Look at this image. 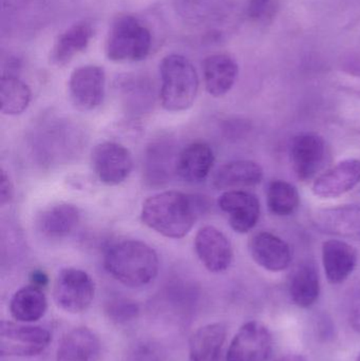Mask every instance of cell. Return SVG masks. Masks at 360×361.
Here are the masks:
<instances>
[{
	"instance_id": "38",
	"label": "cell",
	"mask_w": 360,
	"mask_h": 361,
	"mask_svg": "<svg viewBox=\"0 0 360 361\" xmlns=\"http://www.w3.org/2000/svg\"><path fill=\"white\" fill-rule=\"evenodd\" d=\"M30 281H31V284H33V286L44 288L48 286L49 277L42 269H35L30 275Z\"/></svg>"
},
{
	"instance_id": "37",
	"label": "cell",
	"mask_w": 360,
	"mask_h": 361,
	"mask_svg": "<svg viewBox=\"0 0 360 361\" xmlns=\"http://www.w3.org/2000/svg\"><path fill=\"white\" fill-rule=\"evenodd\" d=\"M342 67L349 73L360 76V53H350L342 61Z\"/></svg>"
},
{
	"instance_id": "29",
	"label": "cell",
	"mask_w": 360,
	"mask_h": 361,
	"mask_svg": "<svg viewBox=\"0 0 360 361\" xmlns=\"http://www.w3.org/2000/svg\"><path fill=\"white\" fill-rule=\"evenodd\" d=\"M178 154H173L170 143L159 142L151 144L146 156L145 177L147 182L158 186L168 182L171 173H175Z\"/></svg>"
},
{
	"instance_id": "33",
	"label": "cell",
	"mask_w": 360,
	"mask_h": 361,
	"mask_svg": "<svg viewBox=\"0 0 360 361\" xmlns=\"http://www.w3.org/2000/svg\"><path fill=\"white\" fill-rule=\"evenodd\" d=\"M123 361H166V353L160 343L143 339L129 347Z\"/></svg>"
},
{
	"instance_id": "15",
	"label": "cell",
	"mask_w": 360,
	"mask_h": 361,
	"mask_svg": "<svg viewBox=\"0 0 360 361\" xmlns=\"http://www.w3.org/2000/svg\"><path fill=\"white\" fill-rule=\"evenodd\" d=\"M252 258L262 269L273 273L285 271L292 262L289 244L271 233H257L249 242Z\"/></svg>"
},
{
	"instance_id": "24",
	"label": "cell",
	"mask_w": 360,
	"mask_h": 361,
	"mask_svg": "<svg viewBox=\"0 0 360 361\" xmlns=\"http://www.w3.org/2000/svg\"><path fill=\"white\" fill-rule=\"evenodd\" d=\"M101 343L90 329L80 326L61 339L55 361H99Z\"/></svg>"
},
{
	"instance_id": "32",
	"label": "cell",
	"mask_w": 360,
	"mask_h": 361,
	"mask_svg": "<svg viewBox=\"0 0 360 361\" xmlns=\"http://www.w3.org/2000/svg\"><path fill=\"white\" fill-rule=\"evenodd\" d=\"M105 313L113 324H127L139 318L141 309L132 299L114 297L106 302Z\"/></svg>"
},
{
	"instance_id": "14",
	"label": "cell",
	"mask_w": 360,
	"mask_h": 361,
	"mask_svg": "<svg viewBox=\"0 0 360 361\" xmlns=\"http://www.w3.org/2000/svg\"><path fill=\"white\" fill-rule=\"evenodd\" d=\"M360 183V160L350 159L319 176L313 184V192L321 199H334L349 192Z\"/></svg>"
},
{
	"instance_id": "31",
	"label": "cell",
	"mask_w": 360,
	"mask_h": 361,
	"mask_svg": "<svg viewBox=\"0 0 360 361\" xmlns=\"http://www.w3.org/2000/svg\"><path fill=\"white\" fill-rule=\"evenodd\" d=\"M266 197L268 209L275 216H291L300 205L297 188L285 180H273L268 186Z\"/></svg>"
},
{
	"instance_id": "2",
	"label": "cell",
	"mask_w": 360,
	"mask_h": 361,
	"mask_svg": "<svg viewBox=\"0 0 360 361\" xmlns=\"http://www.w3.org/2000/svg\"><path fill=\"white\" fill-rule=\"evenodd\" d=\"M159 265L156 250L139 240H118L108 245L104 252L106 271L128 288H142L154 281Z\"/></svg>"
},
{
	"instance_id": "7",
	"label": "cell",
	"mask_w": 360,
	"mask_h": 361,
	"mask_svg": "<svg viewBox=\"0 0 360 361\" xmlns=\"http://www.w3.org/2000/svg\"><path fill=\"white\" fill-rule=\"evenodd\" d=\"M91 166L97 179L108 186H116L132 173L133 159L124 145L103 142L91 152Z\"/></svg>"
},
{
	"instance_id": "35",
	"label": "cell",
	"mask_w": 360,
	"mask_h": 361,
	"mask_svg": "<svg viewBox=\"0 0 360 361\" xmlns=\"http://www.w3.org/2000/svg\"><path fill=\"white\" fill-rule=\"evenodd\" d=\"M348 314L351 328L360 334V290L353 294Z\"/></svg>"
},
{
	"instance_id": "9",
	"label": "cell",
	"mask_w": 360,
	"mask_h": 361,
	"mask_svg": "<svg viewBox=\"0 0 360 361\" xmlns=\"http://www.w3.org/2000/svg\"><path fill=\"white\" fill-rule=\"evenodd\" d=\"M105 89V71L99 66H82L74 70L70 76V99L80 111H92L101 105Z\"/></svg>"
},
{
	"instance_id": "27",
	"label": "cell",
	"mask_w": 360,
	"mask_h": 361,
	"mask_svg": "<svg viewBox=\"0 0 360 361\" xmlns=\"http://www.w3.org/2000/svg\"><path fill=\"white\" fill-rule=\"evenodd\" d=\"M290 296L292 301L302 309L312 307L321 295V279L316 265L310 261L296 267L290 280Z\"/></svg>"
},
{
	"instance_id": "5",
	"label": "cell",
	"mask_w": 360,
	"mask_h": 361,
	"mask_svg": "<svg viewBox=\"0 0 360 361\" xmlns=\"http://www.w3.org/2000/svg\"><path fill=\"white\" fill-rule=\"evenodd\" d=\"M95 284L91 276L82 269L68 267L61 269L55 280V303L69 314H82L92 305Z\"/></svg>"
},
{
	"instance_id": "8",
	"label": "cell",
	"mask_w": 360,
	"mask_h": 361,
	"mask_svg": "<svg viewBox=\"0 0 360 361\" xmlns=\"http://www.w3.org/2000/svg\"><path fill=\"white\" fill-rule=\"evenodd\" d=\"M270 330L258 322H249L239 329L232 338L225 361H268L272 354Z\"/></svg>"
},
{
	"instance_id": "39",
	"label": "cell",
	"mask_w": 360,
	"mask_h": 361,
	"mask_svg": "<svg viewBox=\"0 0 360 361\" xmlns=\"http://www.w3.org/2000/svg\"><path fill=\"white\" fill-rule=\"evenodd\" d=\"M276 361H304V357L300 355H295V354H290V355L283 356Z\"/></svg>"
},
{
	"instance_id": "40",
	"label": "cell",
	"mask_w": 360,
	"mask_h": 361,
	"mask_svg": "<svg viewBox=\"0 0 360 361\" xmlns=\"http://www.w3.org/2000/svg\"><path fill=\"white\" fill-rule=\"evenodd\" d=\"M355 361H360V354L359 356H357L356 360H355Z\"/></svg>"
},
{
	"instance_id": "30",
	"label": "cell",
	"mask_w": 360,
	"mask_h": 361,
	"mask_svg": "<svg viewBox=\"0 0 360 361\" xmlns=\"http://www.w3.org/2000/svg\"><path fill=\"white\" fill-rule=\"evenodd\" d=\"M29 86L15 74L2 73L0 80L1 112L6 116L23 114L31 103Z\"/></svg>"
},
{
	"instance_id": "18",
	"label": "cell",
	"mask_w": 360,
	"mask_h": 361,
	"mask_svg": "<svg viewBox=\"0 0 360 361\" xmlns=\"http://www.w3.org/2000/svg\"><path fill=\"white\" fill-rule=\"evenodd\" d=\"M215 156L211 146L204 142H194L178 154L175 173L185 182L198 184L209 177Z\"/></svg>"
},
{
	"instance_id": "20",
	"label": "cell",
	"mask_w": 360,
	"mask_h": 361,
	"mask_svg": "<svg viewBox=\"0 0 360 361\" xmlns=\"http://www.w3.org/2000/svg\"><path fill=\"white\" fill-rule=\"evenodd\" d=\"M80 221V212L76 206L61 203L42 210L36 219V227L42 237L61 240L75 231Z\"/></svg>"
},
{
	"instance_id": "12",
	"label": "cell",
	"mask_w": 360,
	"mask_h": 361,
	"mask_svg": "<svg viewBox=\"0 0 360 361\" xmlns=\"http://www.w3.org/2000/svg\"><path fill=\"white\" fill-rule=\"evenodd\" d=\"M220 209L228 214V223L236 233H247L257 225L260 218V202L249 191L228 190L219 197Z\"/></svg>"
},
{
	"instance_id": "19",
	"label": "cell",
	"mask_w": 360,
	"mask_h": 361,
	"mask_svg": "<svg viewBox=\"0 0 360 361\" xmlns=\"http://www.w3.org/2000/svg\"><path fill=\"white\" fill-rule=\"evenodd\" d=\"M239 67L230 55L218 53L209 55L203 61L205 89L213 97L230 92L238 78Z\"/></svg>"
},
{
	"instance_id": "11",
	"label": "cell",
	"mask_w": 360,
	"mask_h": 361,
	"mask_svg": "<svg viewBox=\"0 0 360 361\" xmlns=\"http://www.w3.org/2000/svg\"><path fill=\"white\" fill-rule=\"evenodd\" d=\"M327 157L325 142L321 135L304 133L291 144V162L295 175L302 182L312 180L323 169Z\"/></svg>"
},
{
	"instance_id": "34",
	"label": "cell",
	"mask_w": 360,
	"mask_h": 361,
	"mask_svg": "<svg viewBox=\"0 0 360 361\" xmlns=\"http://www.w3.org/2000/svg\"><path fill=\"white\" fill-rule=\"evenodd\" d=\"M275 4L273 0H249L247 15L249 19L258 23H268L274 17Z\"/></svg>"
},
{
	"instance_id": "23",
	"label": "cell",
	"mask_w": 360,
	"mask_h": 361,
	"mask_svg": "<svg viewBox=\"0 0 360 361\" xmlns=\"http://www.w3.org/2000/svg\"><path fill=\"white\" fill-rule=\"evenodd\" d=\"M323 263L328 281L342 283L356 267V250L342 240H329L323 245Z\"/></svg>"
},
{
	"instance_id": "36",
	"label": "cell",
	"mask_w": 360,
	"mask_h": 361,
	"mask_svg": "<svg viewBox=\"0 0 360 361\" xmlns=\"http://www.w3.org/2000/svg\"><path fill=\"white\" fill-rule=\"evenodd\" d=\"M0 204L2 207L8 205L13 201L14 197V187L11 182L10 177L4 171H1V178H0Z\"/></svg>"
},
{
	"instance_id": "13",
	"label": "cell",
	"mask_w": 360,
	"mask_h": 361,
	"mask_svg": "<svg viewBox=\"0 0 360 361\" xmlns=\"http://www.w3.org/2000/svg\"><path fill=\"white\" fill-rule=\"evenodd\" d=\"M44 0H2V31L25 33L42 25L46 19Z\"/></svg>"
},
{
	"instance_id": "1",
	"label": "cell",
	"mask_w": 360,
	"mask_h": 361,
	"mask_svg": "<svg viewBox=\"0 0 360 361\" xmlns=\"http://www.w3.org/2000/svg\"><path fill=\"white\" fill-rule=\"evenodd\" d=\"M194 195L163 191L148 197L142 206V222L169 239H182L192 231L205 207Z\"/></svg>"
},
{
	"instance_id": "22",
	"label": "cell",
	"mask_w": 360,
	"mask_h": 361,
	"mask_svg": "<svg viewBox=\"0 0 360 361\" xmlns=\"http://www.w3.org/2000/svg\"><path fill=\"white\" fill-rule=\"evenodd\" d=\"M94 27L88 20L78 21L57 37L50 53V61L57 67L68 65L76 55L88 48Z\"/></svg>"
},
{
	"instance_id": "26",
	"label": "cell",
	"mask_w": 360,
	"mask_h": 361,
	"mask_svg": "<svg viewBox=\"0 0 360 361\" xmlns=\"http://www.w3.org/2000/svg\"><path fill=\"white\" fill-rule=\"evenodd\" d=\"M226 339L223 324H206L198 329L190 341L188 361H220Z\"/></svg>"
},
{
	"instance_id": "10",
	"label": "cell",
	"mask_w": 360,
	"mask_h": 361,
	"mask_svg": "<svg viewBox=\"0 0 360 361\" xmlns=\"http://www.w3.org/2000/svg\"><path fill=\"white\" fill-rule=\"evenodd\" d=\"M194 250L205 269L211 273H222L230 267L234 258L232 243L220 229L204 226L194 238Z\"/></svg>"
},
{
	"instance_id": "3",
	"label": "cell",
	"mask_w": 360,
	"mask_h": 361,
	"mask_svg": "<svg viewBox=\"0 0 360 361\" xmlns=\"http://www.w3.org/2000/svg\"><path fill=\"white\" fill-rule=\"evenodd\" d=\"M160 75L163 108L169 112L190 109L199 91V76L192 61L183 55H167L161 61Z\"/></svg>"
},
{
	"instance_id": "16",
	"label": "cell",
	"mask_w": 360,
	"mask_h": 361,
	"mask_svg": "<svg viewBox=\"0 0 360 361\" xmlns=\"http://www.w3.org/2000/svg\"><path fill=\"white\" fill-rule=\"evenodd\" d=\"M116 88L126 112L132 116H142L154 107V87L147 76L125 74L118 78Z\"/></svg>"
},
{
	"instance_id": "17",
	"label": "cell",
	"mask_w": 360,
	"mask_h": 361,
	"mask_svg": "<svg viewBox=\"0 0 360 361\" xmlns=\"http://www.w3.org/2000/svg\"><path fill=\"white\" fill-rule=\"evenodd\" d=\"M232 6V0H175L180 18L197 27H211L224 20Z\"/></svg>"
},
{
	"instance_id": "25",
	"label": "cell",
	"mask_w": 360,
	"mask_h": 361,
	"mask_svg": "<svg viewBox=\"0 0 360 361\" xmlns=\"http://www.w3.org/2000/svg\"><path fill=\"white\" fill-rule=\"evenodd\" d=\"M263 179V169L253 161L240 160L228 163L218 169L213 184L219 190H237L253 187Z\"/></svg>"
},
{
	"instance_id": "28",
	"label": "cell",
	"mask_w": 360,
	"mask_h": 361,
	"mask_svg": "<svg viewBox=\"0 0 360 361\" xmlns=\"http://www.w3.org/2000/svg\"><path fill=\"white\" fill-rule=\"evenodd\" d=\"M48 300L42 288L30 284L19 288L10 301L11 316L20 324H32L44 317Z\"/></svg>"
},
{
	"instance_id": "4",
	"label": "cell",
	"mask_w": 360,
	"mask_h": 361,
	"mask_svg": "<svg viewBox=\"0 0 360 361\" xmlns=\"http://www.w3.org/2000/svg\"><path fill=\"white\" fill-rule=\"evenodd\" d=\"M151 49V31L143 21L131 15H123L113 21L106 42V55L110 61H144Z\"/></svg>"
},
{
	"instance_id": "21",
	"label": "cell",
	"mask_w": 360,
	"mask_h": 361,
	"mask_svg": "<svg viewBox=\"0 0 360 361\" xmlns=\"http://www.w3.org/2000/svg\"><path fill=\"white\" fill-rule=\"evenodd\" d=\"M313 222L323 233L360 239V204L318 210Z\"/></svg>"
},
{
	"instance_id": "6",
	"label": "cell",
	"mask_w": 360,
	"mask_h": 361,
	"mask_svg": "<svg viewBox=\"0 0 360 361\" xmlns=\"http://www.w3.org/2000/svg\"><path fill=\"white\" fill-rule=\"evenodd\" d=\"M50 332L40 326L20 322L0 324V355L2 357H33L39 355L50 345Z\"/></svg>"
}]
</instances>
